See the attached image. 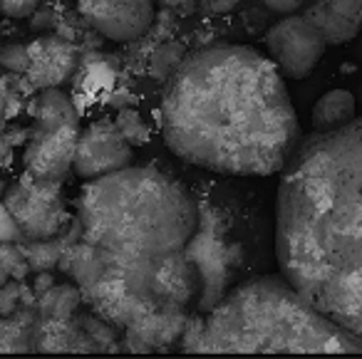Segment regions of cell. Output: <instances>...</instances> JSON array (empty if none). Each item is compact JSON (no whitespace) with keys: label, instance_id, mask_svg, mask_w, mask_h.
<instances>
[{"label":"cell","instance_id":"7402d4cb","mask_svg":"<svg viewBox=\"0 0 362 359\" xmlns=\"http://www.w3.org/2000/svg\"><path fill=\"white\" fill-rule=\"evenodd\" d=\"M330 6L335 8L340 16H345L350 23L362 28V0H330Z\"/></svg>","mask_w":362,"mask_h":359},{"label":"cell","instance_id":"277c9868","mask_svg":"<svg viewBox=\"0 0 362 359\" xmlns=\"http://www.w3.org/2000/svg\"><path fill=\"white\" fill-rule=\"evenodd\" d=\"M187 352L362 354V337L313 307L286 275H261L233 288L181 342Z\"/></svg>","mask_w":362,"mask_h":359},{"label":"cell","instance_id":"4316f807","mask_svg":"<svg viewBox=\"0 0 362 359\" xmlns=\"http://www.w3.org/2000/svg\"><path fill=\"white\" fill-rule=\"evenodd\" d=\"M50 285H52V278L40 270V275H37V280H35V290H37V293H45V290L50 288Z\"/></svg>","mask_w":362,"mask_h":359},{"label":"cell","instance_id":"3957f363","mask_svg":"<svg viewBox=\"0 0 362 359\" xmlns=\"http://www.w3.org/2000/svg\"><path fill=\"white\" fill-rule=\"evenodd\" d=\"M82 240L119 260H149L199 245L204 211L179 181L151 166H127L90 179L80 194Z\"/></svg>","mask_w":362,"mask_h":359},{"label":"cell","instance_id":"52a82bcc","mask_svg":"<svg viewBox=\"0 0 362 359\" xmlns=\"http://www.w3.org/2000/svg\"><path fill=\"white\" fill-rule=\"evenodd\" d=\"M266 45L273 62L288 80H305L320 62L327 42L305 16L288 13L281 23L268 30Z\"/></svg>","mask_w":362,"mask_h":359},{"label":"cell","instance_id":"9c48e42d","mask_svg":"<svg viewBox=\"0 0 362 359\" xmlns=\"http://www.w3.org/2000/svg\"><path fill=\"white\" fill-rule=\"evenodd\" d=\"M87 25L112 42H132L154 23V0H77Z\"/></svg>","mask_w":362,"mask_h":359},{"label":"cell","instance_id":"5b68a950","mask_svg":"<svg viewBox=\"0 0 362 359\" xmlns=\"http://www.w3.org/2000/svg\"><path fill=\"white\" fill-rule=\"evenodd\" d=\"M3 204L16 218L18 228L30 240H50L60 233L65 220L60 181L37 179L28 174L6 189Z\"/></svg>","mask_w":362,"mask_h":359},{"label":"cell","instance_id":"5bb4252c","mask_svg":"<svg viewBox=\"0 0 362 359\" xmlns=\"http://www.w3.org/2000/svg\"><path fill=\"white\" fill-rule=\"evenodd\" d=\"M305 18L317 28V30H320V35L325 37L327 45H342V42H350L352 37L362 30L360 25H355V23H350L345 16H340V13L330 6V0H320V3H315V6L305 13Z\"/></svg>","mask_w":362,"mask_h":359},{"label":"cell","instance_id":"f1b7e54d","mask_svg":"<svg viewBox=\"0 0 362 359\" xmlns=\"http://www.w3.org/2000/svg\"><path fill=\"white\" fill-rule=\"evenodd\" d=\"M6 189H8V186H6V181L0 179V199H3V196H6Z\"/></svg>","mask_w":362,"mask_h":359},{"label":"cell","instance_id":"ffe728a7","mask_svg":"<svg viewBox=\"0 0 362 359\" xmlns=\"http://www.w3.org/2000/svg\"><path fill=\"white\" fill-rule=\"evenodd\" d=\"M37 6H40V0H0V13L23 20V18H30L37 11Z\"/></svg>","mask_w":362,"mask_h":359},{"label":"cell","instance_id":"e0dca14e","mask_svg":"<svg viewBox=\"0 0 362 359\" xmlns=\"http://www.w3.org/2000/svg\"><path fill=\"white\" fill-rule=\"evenodd\" d=\"M33 270L25 250L16 243H0V285H8L11 280H23Z\"/></svg>","mask_w":362,"mask_h":359},{"label":"cell","instance_id":"44dd1931","mask_svg":"<svg viewBox=\"0 0 362 359\" xmlns=\"http://www.w3.org/2000/svg\"><path fill=\"white\" fill-rule=\"evenodd\" d=\"M21 233L16 218L11 216V211L6 208V204H0V243H16V238Z\"/></svg>","mask_w":362,"mask_h":359},{"label":"cell","instance_id":"484cf974","mask_svg":"<svg viewBox=\"0 0 362 359\" xmlns=\"http://www.w3.org/2000/svg\"><path fill=\"white\" fill-rule=\"evenodd\" d=\"M156 3L164 8H171V11H179V13H189V11H194V6H197V0H156Z\"/></svg>","mask_w":362,"mask_h":359},{"label":"cell","instance_id":"ac0fdd59","mask_svg":"<svg viewBox=\"0 0 362 359\" xmlns=\"http://www.w3.org/2000/svg\"><path fill=\"white\" fill-rule=\"evenodd\" d=\"M37 243H40V245H30V250H25L33 270H47L50 265L60 263L62 250L57 248V245L47 243V240H37Z\"/></svg>","mask_w":362,"mask_h":359},{"label":"cell","instance_id":"7c38bea8","mask_svg":"<svg viewBox=\"0 0 362 359\" xmlns=\"http://www.w3.org/2000/svg\"><path fill=\"white\" fill-rule=\"evenodd\" d=\"M115 260V255L107 253L105 248L92 243H80V245H70V248L62 250L60 255V270L67 273L70 278H75V283L80 285V290H90L97 280L102 278L110 263Z\"/></svg>","mask_w":362,"mask_h":359},{"label":"cell","instance_id":"ba28073f","mask_svg":"<svg viewBox=\"0 0 362 359\" xmlns=\"http://www.w3.org/2000/svg\"><path fill=\"white\" fill-rule=\"evenodd\" d=\"M132 146L129 139L122 134V129L112 122H92L90 126L80 129L75 151V171L80 179H100L112 171H119L132 166Z\"/></svg>","mask_w":362,"mask_h":359},{"label":"cell","instance_id":"30bf717a","mask_svg":"<svg viewBox=\"0 0 362 359\" xmlns=\"http://www.w3.org/2000/svg\"><path fill=\"white\" fill-rule=\"evenodd\" d=\"M77 67V50L62 37H40L30 45V67L28 80L37 90L60 87Z\"/></svg>","mask_w":362,"mask_h":359},{"label":"cell","instance_id":"cb8c5ba5","mask_svg":"<svg viewBox=\"0 0 362 359\" xmlns=\"http://www.w3.org/2000/svg\"><path fill=\"white\" fill-rule=\"evenodd\" d=\"M263 6L273 13H283V16H288V13L298 11V8L303 6V0H263Z\"/></svg>","mask_w":362,"mask_h":359},{"label":"cell","instance_id":"d4e9b609","mask_svg":"<svg viewBox=\"0 0 362 359\" xmlns=\"http://www.w3.org/2000/svg\"><path fill=\"white\" fill-rule=\"evenodd\" d=\"M241 0H202V6L206 8L209 13H228L238 6Z\"/></svg>","mask_w":362,"mask_h":359},{"label":"cell","instance_id":"d6986e66","mask_svg":"<svg viewBox=\"0 0 362 359\" xmlns=\"http://www.w3.org/2000/svg\"><path fill=\"white\" fill-rule=\"evenodd\" d=\"M0 67H6L11 72H28V67H30V47L3 45L0 47Z\"/></svg>","mask_w":362,"mask_h":359},{"label":"cell","instance_id":"8992f818","mask_svg":"<svg viewBox=\"0 0 362 359\" xmlns=\"http://www.w3.org/2000/svg\"><path fill=\"white\" fill-rule=\"evenodd\" d=\"M80 119H35L23 149L25 171L37 179L60 181L75 164Z\"/></svg>","mask_w":362,"mask_h":359},{"label":"cell","instance_id":"8fae6325","mask_svg":"<svg viewBox=\"0 0 362 359\" xmlns=\"http://www.w3.org/2000/svg\"><path fill=\"white\" fill-rule=\"evenodd\" d=\"M33 349L37 352H102L77 314L65 319H35Z\"/></svg>","mask_w":362,"mask_h":359},{"label":"cell","instance_id":"9a60e30c","mask_svg":"<svg viewBox=\"0 0 362 359\" xmlns=\"http://www.w3.org/2000/svg\"><path fill=\"white\" fill-rule=\"evenodd\" d=\"M82 302L80 285H50L37 300V314L47 319H65L75 317L77 307Z\"/></svg>","mask_w":362,"mask_h":359},{"label":"cell","instance_id":"83f0119b","mask_svg":"<svg viewBox=\"0 0 362 359\" xmlns=\"http://www.w3.org/2000/svg\"><path fill=\"white\" fill-rule=\"evenodd\" d=\"M3 112H6V90L0 85V119H3Z\"/></svg>","mask_w":362,"mask_h":359},{"label":"cell","instance_id":"603a6c76","mask_svg":"<svg viewBox=\"0 0 362 359\" xmlns=\"http://www.w3.org/2000/svg\"><path fill=\"white\" fill-rule=\"evenodd\" d=\"M18 302V288L13 283L0 285V314H13Z\"/></svg>","mask_w":362,"mask_h":359},{"label":"cell","instance_id":"6da1fadb","mask_svg":"<svg viewBox=\"0 0 362 359\" xmlns=\"http://www.w3.org/2000/svg\"><path fill=\"white\" fill-rule=\"evenodd\" d=\"M161 134L179 159L228 176L283 171L300 144L276 62L246 45L192 52L161 95Z\"/></svg>","mask_w":362,"mask_h":359},{"label":"cell","instance_id":"2e32d148","mask_svg":"<svg viewBox=\"0 0 362 359\" xmlns=\"http://www.w3.org/2000/svg\"><path fill=\"white\" fill-rule=\"evenodd\" d=\"M35 314H0V352H28L33 349Z\"/></svg>","mask_w":362,"mask_h":359},{"label":"cell","instance_id":"4fadbf2b","mask_svg":"<svg viewBox=\"0 0 362 359\" xmlns=\"http://www.w3.org/2000/svg\"><path fill=\"white\" fill-rule=\"evenodd\" d=\"M355 119V97L347 90H330L313 105L310 122L313 129L325 131L345 126Z\"/></svg>","mask_w":362,"mask_h":359},{"label":"cell","instance_id":"7a4b0ae2","mask_svg":"<svg viewBox=\"0 0 362 359\" xmlns=\"http://www.w3.org/2000/svg\"><path fill=\"white\" fill-rule=\"evenodd\" d=\"M276 258L313 307L362 337V119L315 129L283 166Z\"/></svg>","mask_w":362,"mask_h":359}]
</instances>
